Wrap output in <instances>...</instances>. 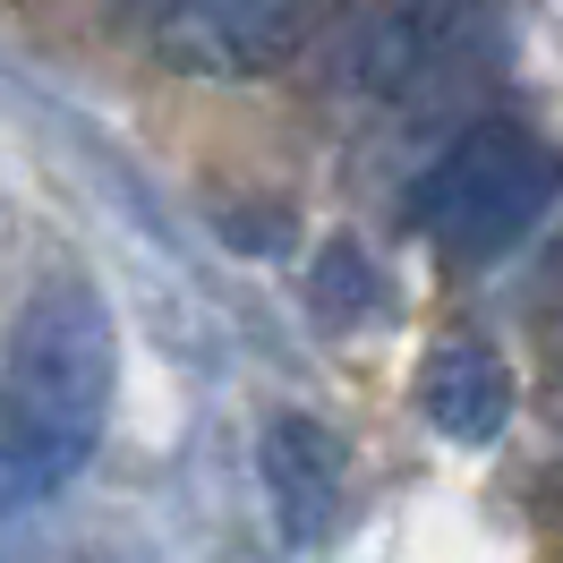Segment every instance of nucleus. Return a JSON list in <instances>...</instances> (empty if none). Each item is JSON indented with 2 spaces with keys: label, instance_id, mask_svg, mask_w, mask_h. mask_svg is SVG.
Masks as SVG:
<instances>
[{
  "label": "nucleus",
  "instance_id": "obj_1",
  "mask_svg": "<svg viewBox=\"0 0 563 563\" xmlns=\"http://www.w3.org/2000/svg\"><path fill=\"white\" fill-rule=\"evenodd\" d=\"M120 385V333L86 282H43L0 342V521L43 512L95 461Z\"/></svg>",
  "mask_w": 563,
  "mask_h": 563
},
{
  "label": "nucleus",
  "instance_id": "obj_2",
  "mask_svg": "<svg viewBox=\"0 0 563 563\" xmlns=\"http://www.w3.org/2000/svg\"><path fill=\"white\" fill-rule=\"evenodd\" d=\"M563 188V154L521 120H470L427 179L410 188V222L444 256H504Z\"/></svg>",
  "mask_w": 563,
  "mask_h": 563
},
{
  "label": "nucleus",
  "instance_id": "obj_3",
  "mask_svg": "<svg viewBox=\"0 0 563 563\" xmlns=\"http://www.w3.org/2000/svg\"><path fill=\"white\" fill-rule=\"evenodd\" d=\"M333 18V0H179L154 26V60L197 86H240L282 69Z\"/></svg>",
  "mask_w": 563,
  "mask_h": 563
},
{
  "label": "nucleus",
  "instance_id": "obj_4",
  "mask_svg": "<svg viewBox=\"0 0 563 563\" xmlns=\"http://www.w3.org/2000/svg\"><path fill=\"white\" fill-rule=\"evenodd\" d=\"M478 9H487V0H358L342 77H351L358 95H410V86L478 26Z\"/></svg>",
  "mask_w": 563,
  "mask_h": 563
},
{
  "label": "nucleus",
  "instance_id": "obj_5",
  "mask_svg": "<svg viewBox=\"0 0 563 563\" xmlns=\"http://www.w3.org/2000/svg\"><path fill=\"white\" fill-rule=\"evenodd\" d=\"M256 478H265L282 547H324L333 538V521H342V444H333L324 419L274 410L265 435H256Z\"/></svg>",
  "mask_w": 563,
  "mask_h": 563
},
{
  "label": "nucleus",
  "instance_id": "obj_6",
  "mask_svg": "<svg viewBox=\"0 0 563 563\" xmlns=\"http://www.w3.org/2000/svg\"><path fill=\"white\" fill-rule=\"evenodd\" d=\"M419 410L435 435H453V444H495L504 427H512V367L487 351V342H435L419 358Z\"/></svg>",
  "mask_w": 563,
  "mask_h": 563
},
{
  "label": "nucleus",
  "instance_id": "obj_7",
  "mask_svg": "<svg viewBox=\"0 0 563 563\" xmlns=\"http://www.w3.org/2000/svg\"><path fill=\"white\" fill-rule=\"evenodd\" d=\"M172 9H179V0H120V18H145V26H163Z\"/></svg>",
  "mask_w": 563,
  "mask_h": 563
}]
</instances>
